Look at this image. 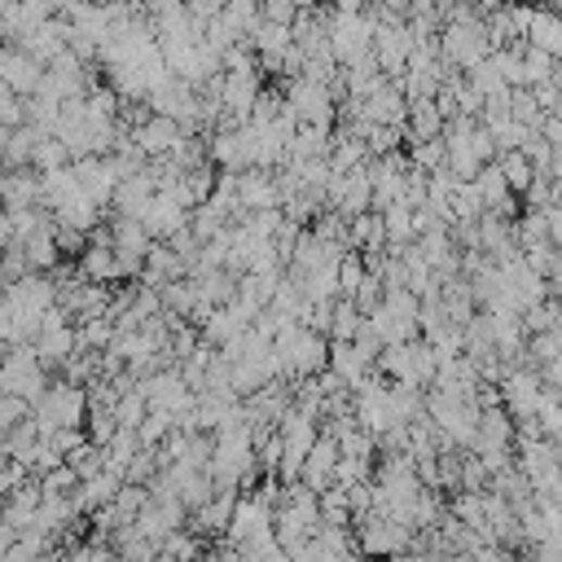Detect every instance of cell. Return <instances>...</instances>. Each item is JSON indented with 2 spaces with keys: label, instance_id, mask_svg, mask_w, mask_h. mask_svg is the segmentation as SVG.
Returning <instances> with one entry per match:
<instances>
[{
  "label": "cell",
  "instance_id": "cell-4",
  "mask_svg": "<svg viewBox=\"0 0 562 562\" xmlns=\"http://www.w3.org/2000/svg\"><path fill=\"white\" fill-rule=\"evenodd\" d=\"M357 536H361V553H370V558H404V549L413 545V532L387 514L357 523Z\"/></svg>",
  "mask_w": 562,
  "mask_h": 562
},
{
  "label": "cell",
  "instance_id": "cell-30",
  "mask_svg": "<svg viewBox=\"0 0 562 562\" xmlns=\"http://www.w3.org/2000/svg\"><path fill=\"white\" fill-rule=\"evenodd\" d=\"M540 378H545V391H549L553 400H562V361L545 365V370H540Z\"/></svg>",
  "mask_w": 562,
  "mask_h": 562
},
{
  "label": "cell",
  "instance_id": "cell-29",
  "mask_svg": "<svg viewBox=\"0 0 562 562\" xmlns=\"http://www.w3.org/2000/svg\"><path fill=\"white\" fill-rule=\"evenodd\" d=\"M545 215H549V242L562 251V189H558V202H553Z\"/></svg>",
  "mask_w": 562,
  "mask_h": 562
},
{
  "label": "cell",
  "instance_id": "cell-18",
  "mask_svg": "<svg viewBox=\"0 0 562 562\" xmlns=\"http://www.w3.org/2000/svg\"><path fill=\"white\" fill-rule=\"evenodd\" d=\"M497 163H501V172H505V180H510V193H514V198H527V189L536 185V167L527 163V154H523V150H519V154H501Z\"/></svg>",
  "mask_w": 562,
  "mask_h": 562
},
{
  "label": "cell",
  "instance_id": "cell-10",
  "mask_svg": "<svg viewBox=\"0 0 562 562\" xmlns=\"http://www.w3.org/2000/svg\"><path fill=\"white\" fill-rule=\"evenodd\" d=\"M348 242L361 255H383V247H387V220H383V211H370V215L352 220L348 224Z\"/></svg>",
  "mask_w": 562,
  "mask_h": 562
},
{
  "label": "cell",
  "instance_id": "cell-11",
  "mask_svg": "<svg viewBox=\"0 0 562 562\" xmlns=\"http://www.w3.org/2000/svg\"><path fill=\"white\" fill-rule=\"evenodd\" d=\"M110 238H115V251L128 255V260H150V251H154L150 229L137 224V220H115L110 224Z\"/></svg>",
  "mask_w": 562,
  "mask_h": 562
},
{
  "label": "cell",
  "instance_id": "cell-9",
  "mask_svg": "<svg viewBox=\"0 0 562 562\" xmlns=\"http://www.w3.org/2000/svg\"><path fill=\"white\" fill-rule=\"evenodd\" d=\"M238 198H242V215H260V211H277L282 207V189H277V172H247L238 180Z\"/></svg>",
  "mask_w": 562,
  "mask_h": 562
},
{
  "label": "cell",
  "instance_id": "cell-15",
  "mask_svg": "<svg viewBox=\"0 0 562 562\" xmlns=\"http://www.w3.org/2000/svg\"><path fill=\"white\" fill-rule=\"evenodd\" d=\"M53 229H58V220H49L45 229H36V234L23 242V255H27L32 273H49V268H58L62 251H58V238H53Z\"/></svg>",
  "mask_w": 562,
  "mask_h": 562
},
{
  "label": "cell",
  "instance_id": "cell-32",
  "mask_svg": "<svg viewBox=\"0 0 562 562\" xmlns=\"http://www.w3.org/2000/svg\"><path fill=\"white\" fill-rule=\"evenodd\" d=\"M536 562H562V540H545L536 549Z\"/></svg>",
  "mask_w": 562,
  "mask_h": 562
},
{
  "label": "cell",
  "instance_id": "cell-2",
  "mask_svg": "<svg viewBox=\"0 0 562 562\" xmlns=\"http://www.w3.org/2000/svg\"><path fill=\"white\" fill-rule=\"evenodd\" d=\"M45 75H49V66H40L32 53H23L18 45H5L0 49V88H10V92H18L23 101H32L40 88H45Z\"/></svg>",
  "mask_w": 562,
  "mask_h": 562
},
{
  "label": "cell",
  "instance_id": "cell-3",
  "mask_svg": "<svg viewBox=\"0 0 562 562\" xmlns=\"http://www.w3.org/2000/svg\"><path fill=\"white\" fill-rule=\"evenodd\" d=\"M501 404H505V413H510L514 422L540 417V409H545V378H540V370H519V374H510V378L501 383Z\"/></svg>",
  "mask_w": 562,
  "mask_h": 562
},
{
  "label": "cell",
  "instance_id": "cell-5",
  "mask_svg": "<svg viewBox=\"0 0 562 562\" xmlns=\"http://www.w3.org/2000/svg\"><path fill=\"white\" fill-rule=\"evenodd\" d=\"M273 527H277V510L268 501H260V497H242L238 510H234L229 532H224V540H229L234 549H242V545H251L255 536H264Z\"/></svg>",
  "mask_w": 562,
  "mask_h": 562
},
{
  "label": "cell",
  "instance_id": "cell-7",
  "mask_svg": "<svg viewBox=\"0 0 562 562\" xmlns=\"http://www.w3.org/2000/svg\"><path fill=\"white\" fill-rule=\"evenodd\" d=\"M154 198H159V180H154V172L146 167V172H137V176H128V180L120 185V193H115V211H120V220H137V224H146V215H150Z\"/></svg>",
  "mask_w": 562,
  "mask_h": 562
},
{
  "label": "cell",
  "instance_id": "cell-25",
  "mask_svg": "<svg viewBox=\"0 0 562 562\" xmlns=\"http://www.w3.org/2000/svg\"><path fill=\"white\" fill-rule=\"evenodd\" d=\"M115 413H120V426H124V430H141V426H146V417H150L154 409H150V400H146L141 391H128V396L120 400V409H115Z\"/></svg>",
  "mask_w": 562,
  "mask_h": 562
},
{
  "label": "cell",
  "instance_id": "cell-22",
  "mask_svg": "<svg viewBox=\"0 0 562 562\" xmlns=\"http://www.w3.org/2000/svg\"><path fill=\"white\" fill-rule=\"evenodd\" d=\"M321 523L325 527H352V505H348V492L344 488L321 492Z\"/></svg>",
  "mask_w": 562,
  "mask_h": 562
},
{
  "label": "cell",
  "instance_id": "cell-20",
  "mask_svg": "<svg viewBox=\"0 0 562 562\" xmlns=\"http://www.w3.org/2000/svg\"><path fill=\"white\" fill-rule=\"evenodd\" d=\"M365 282H370L365 255H361V251H348V255H344V264H339V295L357 303V295H361V286H365Z\"/></svg>",
  "mask_w": 562,
  "mask_h": 562
},
{
  "label": "cell",
  "instance_id": "cell-21",
  "mask_svg": "<svg viewBox=\"0 0 562 562\" xmlns=\"http://www.w3.org/2000/svg\"><path fill=\"white\" fill-rule=\"evenodd\" d=\"M75 159H71V150L58 141V137H45L40 146H36V159H32V167L40 172V176H49V172H62V167H71Z\"/></svg>",
  "mask_w": 562,
  "mask_h": 562
},
{
  "label": "cell",
  "instance_id": "cell-17",
  "mask_svg": "<svg viewBox=\"0 0 562 562\" xmlns=\"http://www.w3.org/2000/svg\"><path fill=\"white\" fill-rule=\"evenodd\" d=\"M365 312L352 303V299H339L334 303V325H329V344H357L361 329H365Z\"/></svg>",
  "mask_w": 562,
  "mask_h": 562
},
{
  "label": "cell",
  "instance_id": "cell-26",
  "mask_svg": "<svg viewBox=\"0 0 562 562\" xmlns=\"http://www.w3.org/2000/svg\"><path fill=\"white\" fill-rule=\"evenodd\" d=\"M172 435H176V417H172V413H159V409H154V413L146 417V426H141V444H146V448H159V444H167Z\"/></svg>",
  "mask_w": 562,
  "mask_h": 562
},
{
  "label": "cell",
  "instance_id": "cell-12",
  "mask_svg": "<svg viewBox=\"0 0 562 562\" xmlns=\"http://www.w3.org/2000/svg\"><path fill=\"white\" fill-rule=\"evenodd\" d=\"M514 439H519V426L505 409H484L479 417V448H505V453H514Z\"/></svg>",
  "mask_w": 562,
  "mask_h": 562
},
{
  "label": "cell",
  "instance_id": "cell-23",
  "mask_svg": "<svg viewBox=\"0 0 562 562\" xmlns=\"http://www.w3.org/2000/svg\"><path fill=\"white\" fill-rule=\"evenodd\" d=\"M523 66H527V88H540V84H553V75H558L562 62L527 45V49H523Z\"/></svg>",
  "mask_w": 562,
  "mask_h": 562
},
{
  "label": "cell",
  "instance_id": "cell-13",
  "mask_svg": "<svg viewBox=\"0 0 562 562\" xmlns=\"http://www.w3.org/2000/svg\"><path fill=\"white\" fill-rule=\"evenodd\" d=\"M527 45L562 62V14L558 10H536L532 32H527Z\"/></svg>",
  "mask_w": 562,
  "mask_h": 562
},
{
  "label": "cell",
  "instance_id": "cell-31",
  "mask_svg": "<svg viewBox=\"0 0 562 562\" xmlns=\"http://www.w3.org/2000/svg\"><path fill=\"white\" fill-rule=\"evenodd\" d=\"M475 562H514V558H510V549H501V545H484V549L475 553Z\"/></svg>",
  "mask_w": 562,
  "mask_h": 562
},
{
  "label": "cell",
  "instance_id": "cell-28",
  "mask_svg": "<svg viewBox=\"0 0 562 562\" xmlns=\"http://www.w3.org/2000/svg\"><path fill=\"white\" fill-rule=\"evenodd\" d=\"M53 238H58V251H62V255H79V260H84V251L92 247V238H88V234H79V229H66V224H58V229H53Z\"/></svg>",
  "mask_w": 562,
  "mask_h": 562
},
{
  "label": "cell",
  "instance_id": "cell-27",
  "mask_svg": "<svg viewBox=\"0 0 562 562\" xmlns=\"http://www.w3.org/2000/svg\"><path fill=\"white\" fill-rule=\"evenodd\" d=\"M27 413H36V409H32L23 396H0V426H5V435L18 430L23 422H32Z\"/></svg>",
  "mask_w": 562,
  "mask_h": 562
},
{
  "label": "cell",
  "instance_id": "cell-33",
  "mask_svg": "<svg viewBox=\"0 0 562 562\" xmlns=\"http://www.w3.org/2000/svg\"><path fill=\"white\" fill-rule=\"evenodd\" d=\"M553 120H562V88H558V105H553Z\"/></svg>",
  "mask_w": 562,
  "mask_h": 562
},
{
  "label": "cell",
  "instance_id": "cell-16",
  "mask_svg": "<svg viewBox=\"0 0 562 562\" xmlns=\"http://www.w3.org/2000/svg\"><path fill=\"white\" fill-rule=\"evenodd\" d=\"M238 492H215V501H207L198 514H193V523H198V532H229V523H234V510H238Z\"/></svg>",
  "mask_w": 562,
  "mask_h": 562
},
{
  "label": "cell",
  "instance_id": "cell-6",
  "mask_svg": "<svg viewBox=\"0 0 562 562\" xmlns=\"http://www.w3.org/2000/svg\"><path fill=\"white\" fill-rule=\"evenodd\" d=\"M180 141H185V128H180L176 120H163V115H154L146 128H137V133H133V146H137L150 163L172 159V154L180 150Z\"/></svg>",
  "mask_w": 562,
  "mask_h": 562
},
{
  "label": "cell",
  "instance_id": "cell-19",
  "mask_svg": "<svg viewBox=\"0 0 562 562\" xmlns=\"http://www.w3.org/2000/svg\"><path fill=\"white\" fill-rule=\"evenodd\" d=\"M514 234H519V247H549V215L545 211H523L514 220Z\"/></svg>",
  "mask_w": 562,
  "mask_h": 562
},
{
  "label": "cell",
  "instance_id": "cell-14",
  "mask_svg": "<svg viewBox=\"0 0 562 562\" xmlns=\"http://www.w3.org/2000/svg\"><path fill=\"white\" fill-rule=\"evenodd\" d=\"M448 133V120L439 115L435 101H413L409 105V146L413 141H439Z\"/></svg>",
  "mask_w": 562,
  "mask_h": 562
},
{
  "label": "cell",
  "instance_id": "cell-8",
  "mask_svg": "<svg viewBox=\"0 0 562 562\" xmlns=\"http://www.w3.org/2000/svg\"><path fill=\"white\" fill-rule=\"evenodd\" d=\"M339 462H344L339 439L321 435V439H316V448H312V458H308V466H303V488H312L316 497H321V492H329V488H334V471H339Z\"/></svg>",
  "mask_w": 562,
  "mask_h": 562
},
{
  "label": "cell",
  "instance_id": "cell-1",
  "mask_svg": "<svg viewBox=\"0 0 562 562\" xmlns=\"http://www.w3.org/2000/svg\"><path fill=\"white\" fill-rule=\"evenodd\" d=\"M439 58H444L448 71L458 66V75L462 71H479L492 58V40H488L484 18H475V23H448L439 32Z\"/></svg>",
  "mask_w": 562,
  "mask_h": 562
},
{
  "label": "cell",
  "instance_id": "cell-24",
  "mask_svg": "<svg viewBox=\"0 0 562 562\" xmlns=\"http://www.w3.org/2000/svg\"><path fill=\"white\" fill-rule=\"evenodd\" d=\"M27 128V101L10 88H0V133H18Z\"/></svg>",
  "mask_w": 562,
  "mask_h": 562
}]
</instances>
